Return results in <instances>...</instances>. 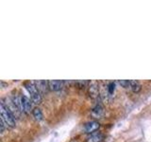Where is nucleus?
I'll use <instances>...</instances> for the list:
<instances>
[{
	"mask_svg": "<svg viewBox=\"0 0 151 142\" xmlns=\"http://www.w3.org/2000/svg\"><path fill=\"white\" fill-rule=\"evenodd\" d=\"M0 107H1V120L5 123L7 128H13L15 126V117L8 110L2 101L0 103Z\"/></svg>",
	"mask_w": 151,
	"mask_h": 142,
	"instance_id": "obj_1",
	"label": "nucleus"
},
{
	"mask_svg": "<svg viewBox=\"0 0 151 142\" xmlns=\"http://www.w3.org/2000/svg\"><path fill=\"white\" fill-rule=\"evenodd\" d=\"M24 85H25V87L28 91V93L30 94L32 101L34 102V103H36V104L41 103V101H42V95H41V92L36 87V85L34 84V83L26 82V83H24Z\"/></svg>",
	"mask_w": 151,
	"mask_h": 142,
	"instance_id": "obj_2",
	"label": "nucleus"
},
{
	"mask_svg": "<svg viewBox=\"0 0 151 142\" xmlns=\"http://www.w3.org/2000/svg\"><path fill=\"white\" fill-rule=\"evenodd\" d=\"M1 101L5 104V106H6L8 110L12 114L14 117H20L21 112H20V110H19V109L16 107L15 104H14V102L12 101V98H11V99H6V102H5L4 99H1Z\"/></svg>",
	"mask_w": 151,
	"mask_h": 142,
	"instance_id": "obj_3",
	"label": "nucleus"
},
{
	"mask_svg": "<svg viewBox=\"0 0 151 142\" xmlns=\"http://www.w3.org/2000/svg\"><path fill=\"white\" fill-rule=\"evenodd\" d=\"M88 93L92 99H97L100 95V89H99V83L96 80L90 82L88 84Z\"/></svg>",
	"mask_w": 151,
	"mask_h": 142,
	"instance_id": "obj_4",
	"label": "nucleus"
},
{
	"mask_svg": "<svg viewBox=\"0 0 151 142\" xmlns=\"http://www.w3.org/2000/svg\"><path fill=\"white\" fill-rule=\"evenodd\" d=\"M99 128H100V124L99 122L96 120H91L88 121L87 123H85L84 125V131L87 133V134H91V133L96 132Z\"/></svg>",
	"mask_w": 151,
	"mask_h": 142,
	"instance_id": "obj_5",
	"label": "nucleus"
},
{
	"mask_svg": "<svg viewBox=\"0 0 151 142\" xmlns=\"http://www.w3.org/2000/svg\"><path fill=\"white\" fill-rule=\"evenodd\" d=\"M34 84L36 85L38 90L42 94L46 93L47 90L49 89V83L47 80H35Z\"/></svg>",
	"mask_w": 151,
	"mask_h": 142,
	"instance_id": "obj_6",
	"label": "nucleus"
},
{
	"mask_svg": "<svg viewBox=\"0 0 151 142\" xmlns=\"http://www.w3.org/2000/svg\"><path fill=\"white\" fill-rule=\"evenodd\" d=\"M21 101H22V107H23V112L25 113H29L31 108H32V104L30 99L26 96H21Z\"/></svg>",
	"mask_w": 151,
	"mask_h": 142,
	"instance_id": "obj_7",
	"label": "nucleus"
},
{
	"mask_svg": "<svg viewBox=\"0 0 151 142\" xmlns=\"http://www.w3.org/2000/svg\"><path fill=\"white\" fill-rule=\"evenodd\" d=\"M48 83L49 89L53 90V91H58V90L63 88L64 82H63V80H49Z\"/></svg>",
	"mask_w": 151,
	"mask_h": 142,
	"instance_id": "obj_8",
	"label": "nucleus"
},
{
	"mask_svg": "<svg viewBox=\"0 0 151 142\" xmlns=\"http://www.w3.org/2000/svg\"><path fill=\"white\" fill-rule=\"evenodd\" d=\"M103 114V107L101 106L100 103H97L96 106H94L93 109H92V115L94 117H100Z\"/></svg>",
	"mask_w": 151,
	"mask_h": 142,
	"instance_id": "obj_9",
	"label": "nucleus"
},
{
	"mask_svg": "<svg viewBox=\"0 0 151 142\" xmlns=\"http://www.w3.org/2000/svg\"><path fill=\"white\" fill-rule=\"evenodd\" d=\"M103 137H104L103 135L98 133V134L92 135L90 137H88L85 142H101L103 140Z\"/></svg>",
	"mask_w": 151,
	"mask_h": 142,
	"instance_id": "obj_10",
	"label": "nucleus"
},
{
	"mask_svg": "<svg viewBox=\"0 0 151 142\" xmlns=\"http://www.w3.org/2000/svg\"><path fill=\"white\" fill-rule=\"evenodd\" d=\"M32 114H33V117H35V120H38V121H41L42 120V117H44L40 108H34V109H33V111H32Z\"/></svg>",
	"mask_w": 151,
	"mask_h": 142,
	"instance_id": "obj_11",
	"label": "nucleus"
},
{
	"mask_svg": "<svg viewBox=\"0 0 151 142\" xmlns=\"http://www.w3.org/2000/svg\"><path fill=\"white\" fill-rule=\"evenodd\" d=\"M130 83H131L130 88L134 93L139 92L141 90V84H140V83L138 82V80H130Z\"/></svg>",
	"mask_w": 151,
	"mask_h": 142,
	"instance_id": "obj_12",
	"label": "nucleus"
},
{
	"mask_svg": "<svg viewBox=\"0 0 151 142\" xmlns=\"http://www.w3.org/2000/svg\"><path fill=\"white\" fill-rule=\"evenodd\" d=\"M108 88H109V93H110L111 96H112V94L115 91V83L111 82L108 84Z\"/></svg>",
	"mask_w": 151,
	"mask_h": 142,
	"instance_id": "obj_13",
	"label": "nucleus"
},
{
	"mask_svg": "<svg viewBox=\"0 0 151 142\" xmlns=\"http://www.w3.org/2000/svg\"><path fill=\"white\" fill-rule=\"evenodd\" d=\"M119 84L122 85V86L125 87V88H129V87H130V85H131L130 80H119Z\"/></svg>",
	"mask_w": 151,
	"mask_h": 142,
	"instance_id": "obj_14",
	"label": "nucleus"
}]
</instances>
